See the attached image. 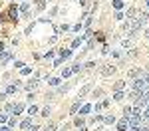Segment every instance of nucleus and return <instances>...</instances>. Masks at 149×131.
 Segmentation results:
<instances>
[{"label":"nucleus","mask_w":149,"mask_h":131,"mask_svg":"<svg viewBox=\"0 0 149 131\" xmlns=\"http://www.w3.org/2000/svg\"><path fill=\"white\" fill-rule=\"evenodd\" d=\"M113 72H115V68H113L111 64H107V66H101V68H99V74H101V76H111Z\"/></svg>","instance_id":"obj_1"},{"label":"nucleus","mask_w":149,"mask_h":131,"mask_svg":"<svg viewBox=\"0 0 149 131\" xmlns=\"http://www.w3.org/2000/svg\"><path fill=\"white\" fill-rule=\"evenodd\" d=\"M12 58V52H8V50H4L2 54H0V64H6L8 60Z\"/></svg>","instance_id":"obj_2"},{"label":"nucleus","mask_w":149,"mask_h":131,"mask_svg":"<svg viewBox=\"0 0 149 131\" xmlns=\"http://www.w3.org/2000/svg\"><path fill=\"white\" fill-rule=\"evenodd\" d=\"M127 125H129V121H127V117H125V119H121V121L117 123V131H127Z\"/></svg>","instance_id":"obj_3"},{"label":"nucleus","mask_w":149,"mask_h":131,"mask_svg":"<svg viewBox=\"0 0 149 131\" xmlns=\"http://www.w3.org/2000/svg\"><path fill=\"white\" fill-rule=\"evenodd\" d=\"M141 74H143V70H141V68H135V70H129L127 76H129V77H135V76H141Z\"/></svg>","instance_id":"obj_4"},{"label":"nucleus","mask_w":149,"mask_h":131,"mask_svg":"<svg viewBox=\"0 0 149 131\" xmlns=\"http://www.w3.org/2000/svg\"><path fill=\"white\" fill-rule=\"evenodd\" d=\"M137 16V8H129L127 10V20H133Z\"/></svg>","instance_id":"obj_5"},{"label":"nucleus","mask_w":149,"mask_h":131,"mask_svg":"<svg viewBox=\"0 0 149 131\" xmlns=\"http://www.w3.org/2000/svg\"><path fill=\"white\" fill-rule=\"evenodd\" d=\"M22 109H24V105H22V103H16V105H12V113H14V115H18V113L22 111Z\"/></svg>","instance_id":"obj_6"},{"label":"nucleus","mask_w":149,"mask_h":131,"mask_svg":"<svg viewBox=\"0 0 149 131\" xmlns=\"http://www.w3.org/2000/svg\"><path fill=\"white\" fill-rule=\"evenodd\" d=\"M141 119H149V105H145V109H141Z\"/></svg>","instance_id":"obj_7"},{"label":"nucleus","mask_w":149,"mask_h":131,"mask_svg":"<svg viewBox=\"0 0 149 131\" xmlns=\"http://www.w3.org/2000/svg\"><path fill=\"white\" fill-rule=\"evenodd\" d=\"M20 127H22V129H30V127H32V119H24Z\"/></svg>","instance_id":"obj_8"},{"label":"nucleus","mask_w":149,"mask_h":131,"mask_svg":"<svg viewBox=\"0 0 149 131\" xmlns=\"http://www.w3.org/2000/svg\"><path fill=\"white\" fill-rule=\"evenodd\" d=\"M36 86H38V81H36V80H32L30 83H26V90H28V91H32V90H34Z\"/></svg>","instance_id":"obj_9"},{"label":"nucleus","mask_w":149,"mask_h":131,"mask_svg":"<svg viewBox=\"0 0 149 131\" xmlns=\"http://www.w3.org/2000/svg\"><path fill=\"white\" fill-rule=\"evenodd\" d=\"M125 87V81H115V91H121Z\"/></svg>","instance_id":"obj_10"},{"label":"nucleus","mask_w":149,"mask_h":131,"mask_svg":"<svg viewBox=\"0 0 149 131\" xmlns=\"http://www.w3.org/2000/svg\"><path fill=\"white\" fill-rule=\"evenodd\" d=\"M104 121L111 125V123H115V117H113V115H105V117H104Z\"/></svg>","instance_id":"obj_11"},{"label":"nucleus","mask_w":149,"mask_h":131,"mask_svg":"<svg viewBox=\"0 0 149 131\" xmlns=\"http://www.w3.org/2000/svg\"><path fill=\"white\" fill-rule=\"evenodd\" d=\"M123 97H125V95H123L121 91H115V95H113V99H115V101H121Z\"/></svg>","instance_id":"obj_12"},{"label":"nucleus","mask_w":149,"mask_h":131,"mask_svg":"<svg viewBox=\"0 0 149 131\" xmlns=\"http://www.w3.org/2000/svg\"><path fill=\"white\" fill-rule=\"evenodd\" d=\"M80 103H81V99H78V101H76V103H74V105H72V113H76V111H78V109H80Z\"/></svg>","instance_id":"obj_13"},{"label":"nucleus","mask_w":149,"mask_h":131,"mask_svg":"<svg viewBox=\"0 0 149 131\" xmlns=\"http://www.w3.org/2000/svg\"><path fill=\"white\" fill-rule=\"evenodd\" d=\"M121 6H123V0H113V8H121Z\"/></svg>","instance_id":"obj_14"},{"label":"nucleus","mask_w":149,"mask_h":131,"mask_svg":"<svg viewBox=\"0 0 149 131\" xmlns=\"http://www.w3.org/2000/svg\"><path fill=\"white\" fill-rule=\"evenodd\" d=\"M30 10V6H28V2H24L22 6H20V12H28Z\"/></svg>","instance_id":"obj_15"},{"label":"nucleus","mask_w":149,"mask_h":131,"mask_svg":"<svg viewBox=\"0 0 149 131\" xmlns=\"http://www.w3.org/2000/svg\"><path fill=\"white\" fill-rule=\"evenodd\" d=\"M16 90H18V87H16V86H8V87H6V93H14V91H16Z\"/></svg>","instance_id":"obj_16"},{"label":"nucleus","mask_w":149,"mask_h":131,"mask_svg":"<svg viewBox=\"0 0 149 131\" xmlns=\"http://www.w3.org/2000/svg\"><path fill=\"white\" fill-rule=\"evenodd\" d=\"M80 44H81V38H76V40L72 42V48H78V46H80Z\"/></svg>","instance_id":"obj_17"},{"label":"nucleus","mask_w":149,"mask_h":131,"mask_svg":"<svg viewBox=\"0 0 149 131\" xmlns=\"http://www.w3.org/2000/svg\"><path fill=\"white\" fill-rule=\"evenodd\" d=\"M90 90H91V86H86V87H84V90L80 91V97H81V95H86V93H88V91H90Z\"/></svg>","instance_id":"obj_18"},{"label":"nucleus","mask_w":149,"mask_h":131,"mask_svg":"<svg viewBox=\"0 0 149 131\" xmlns=\"http://www.w3.org/2000/svg\"><path fill=\"white\" fill-rule=\"evenodd\" d=\"M60 83V77H52V80H50V86H58Z\"/></svg>","instance_id":"obj_19"},{"label":"nucleus","mask_w":149,"mask_h":131,"mask_svg":"<svg viewBox=\"0 0 149 131\" xmlns=\"http://www.w3.org/2000/svg\"><path fill=\"white\" fill-rule=\"evenodd\" d=\"M36 111H38V107H36V105H32V107L28 109V113H30V115H36Z\"/></svg>","instance_id":"obj_20"},{"label":"nucleus","mask_w":149,"mask_h":131,"mask_svg":"<svg viewBox=\"0 0 149 131\" xmlns=\"http://www.w3.org/2000/svg\"><path fill=\"white\" fill-rule=\"evenodd\" d=\"M91 111V105H84V107H81V113H90Z\"/></svg>","instance_id":"obj_21"},{"label":"nucleus","mask_w":149,"mask_h":131,"mask_svg":"<svg viewBox=\"0 0 149 131\" xmlns=\"http://www.w3.org/2000/svg\"><path fill=\"white\" fill-rule=\"evenodd\" d=\"M70 54H72L70 50H62V60H64V58H70Z\"/></svg>","instance_id":"obj_22"},{"label":"nucleus","mask_w":149,"mask_h":131,"mask_svg":"<svg viewBox=\"0 0 149 131\" xmlns=\"http://www.w3.org/2000/svg\"><path fill=\"white\" fill-rule=\"evenodd\" d=\"M80 68H81L80 64H76V66H74V68H72V74H78V72H80Z\"/></svg>","instance_id":"obj_23"},{"label":"nucleus","mask_w":149,"mask_h":131,"mask_svg":"<svg viewBox=\"0 0 149 131\" xmlns=\"http://www.w3.org/2000/svg\"><path fill=\"white\" fill-rule=\"evenodd\" d=\"M42 115H44V117H48V115H50V107H44V109H42Z\"/></svg>","instance_id":"obj_24"},{"label":"nucleus","mask_w":149,"mask_h":131,"mask_svg":"<svg viewBox=\"0 0 149 131\" xmlns=\"http://www.w3.org/2000/svg\"><path fill=\"white\" fill-rule=\"evenodd\" d=\"M123 115H125V117H129V115H131V107H125V109H123Z\"/></svg>","instance_id":"obj_25"},{"label":"nucleus","mask_w":149,"mask_h":131,"mask_svg":"<svg viewBox=\"0 0 149 131\" xmlns=\"http://www.w3.org/2000/svg\"><path fill=\"white\" fill-rule=\"evenodd\" d=\"M70 74H72V70H68V68H66V70H64V72H62V76H64V77H68Z\"/></svg>","instance_id":"obj_26"},{"label":"nucleus","mask_w":149,"mask_h":131,"mask_svg":"<svg viewBox=\"0 0 149 131\" xmlns=\"http://www.w3.org/2000/svg\"><path fill=\"white\" fill-rule=\"evenodd\" d=\"M54 129H56V125H54V123H50V125L46 127V131H54Z\"/></svg>","instance_id":"obj_27"},{"label":"nucleus","mask_w":149,"mask_h":131,"mask_svg":"<svg viewBox=\"0 0 149 131\" xmlns=\"http://www.w3.org/2000/svg\"><path fill=\"white\" fill-rule=\"evenodd\" d=\"M129 131H141V127H137V125H131V129Z\"/></svg>","instance_id":"obj_28"},{"label":"nucleus","mask_w":149,"mask_h":131,"mask_svg":"<svg viewBox=\"0 0 149 131\" xmlns=\"http://www.w3.org/2000/svg\"><path fill=\"white\" fill-rule=\"evenodd\" d=\"M6 99V93H0V101H4Z\"/></svg>","instance_id":"obj_29"},{"label":"nucleus","mask_w":149,"mask_h":131,"mask_svg":"<svg viewBox=\"0 0 149 131\" xmlns=\"http://www.w3.org/2000/svg\"><path fill=\"white\" fill-rule=\"evenodd\" d=\"M2 52H4V44H2V42H0V54H2Z\"/></svg>","instance_id":"obj_30"},{"label":"nucleus","mask_w":149,"mask_h":131,"mask_svg":"<svg viewBox=\"0 0 149 131\" xmlns=\"http://www.w3.org/2000/svg\"><path fill=\"white\" fill-rule=\"evenodd\" d=\"M0 131H8V127H0Z\"/></svg>","instance_id":"obj_31"},{"label":"nucleus","mask_w":149,"mask_h":131,"mask_svg":"<svg viewBox=\"0 0 149 131\" xmlns=\"http://www.w3.org/2000/svg\"><path fill=\"white\" fill-rule=\"evenodd\" d=\"M145 34H147V36H149V28H147V32H145Z\"/></svg>","instance_id":"obj_32"},{"label":"nucleus","mask_w":149,"mask_h":131,"mask_svg":"<svg viewBox=\"0 0 149 131\" xmlns=\"http://www.w3.org/2000/svg\"><path fill=\"white\" fill-rule=\"evenodd\" d=\"M80 131H86V129H84V127H81V129H80Z\"/></svg>","instance_id":"obj_33"},{"label":"nucleus","mask_w":149,"mask_h":131,"mask_svg":"<svg viewBox=\"0 0 149 131\" xmlns=\"http://www.w3.org/2000/svg\"><path fill=\"white\" fill-rule=\"evenodd\" d=\"M147 8H149V0H147Z\"/></svg>","instance_id":"obj_34"},{"label":"nucleus","mask_w":149,"mask_h":131,"mask_svg":"<svg viewBox=\"0 0 149 131\" xmlns=\"http://www.w3.org/2000/svg\"><path fill=\"white\" fill-rule=\"evenodd\" d=\"M64 131H66V127H64Z\"/></svg>","instance_id":"obj_35"}]
</instances>
